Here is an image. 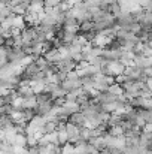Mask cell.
<instances>
[{
    "label": "cell",
    "instance_id": "cell-1",
    "mask_svg": "<svg viewBox=\"0 0 152 154\" xmlns=\"http://www.w3.org/2000/svg\"><path fill=\"white\" fill-rule=\"evenodd\" d=\"M87 121H88V120H87V117H85L82 112H76V114H73V115L69 117V123L78 126L79 129L85 127V126H87Z\"/></svg>",
    "mask_w": 152,
    "mask_h": 154
},
{
    "label": "cell",
    "instance_id": "cell-2",
    "mask_svg": "<svg viewBox=\"0 0 152 154\" xmlns=\"http://www.w3.org/2000/svg\"><path fill=\"white\" fill-rule=\"evenodd\" d=\"M134 64H136L139 69L145 70V69H148V67H151L152 66V58L151 57H146L145 54H142V55H136V57H134Z\"/></svg>",
    "mask_w": 152,
    "mask_h": 154
},
{
    "label": "cell",
    "instance_id": "cell-3",
    "mask_svg": "<svg viewBox=\"0 0 152 154\" xmlns=\"http://www.w3.org/2000/svg\"><path fill=\"white\" fill-rule=\"evenodd\" d=\"M110 136L113 138H121V136H125V130L121 127V126H113V127H109V132H107Z\"/></svg>",
    "mask_w": 152,
    "mask_h": 154
},
{
    "label": "cell",
    "instance_id": "cell-4",
    "mask_svg": "<svg viewBox=\"0 0 152 154\" xmlns=\"http://www.w3.org/2000/svg\"><path fill=\"white\" fill-rule=\"evenodd\" d=\"M37 108V97L36 94L31 97H25L24 99V109H36Z\"/></svg>",
    "mask_w": 152,
    "mask_h": 154
},
{
    "label": "cell",
    "instance_id": "cell-5",
    "mask_svg": "<svg viewBox=\"0 0 152 154\" xmlns=\"http://www.w3.org/2000/svg\"><path fill=\"white\" fill-rule=\"evenodd\" d=\"M109 91H110L112 94H115V96H122V94H125L122 85H121V84H116V82H115L113 85L109 87Z\"/></svg>",
    "mask_w": 152,
    "mask_h": 154
},
{
    "label": "cell",
    "instance_id": "cell-6",
    "mask_svg": "<svg viewBox=\"0 0 152 154\" xmlns=\"http://www.w3.org/2000/svg\"><path fill=\"white\" fill-rule=\"evenodd\" d=\"M16 147H24V148H28V141H27V135H18L16 139H15V144Z\"/></svg>",
    "mask_w": 152,
    "mask_h": 154
},
{
    "label": "cell",
    "instance_id": "cell-7",
    "mask_svg": "<svg viewBox=\"0 0 152 154\" xmlns=\"http://www.w3.org/2000/svg\"><path fill=\"white\" fill-rule=\"evenodd\" d=\"M34 61L37 63V66L40 67V70H46V69H48V67L51 66V63L48 61V60H46V58H45V55L39 57V58H37V60H34Z\"/></svg>",
    "mask_w": 152,
    "mask_h": 154
},
{
    "label": "cell",
    "instance_id": "cell-8",
    "mask_svg": "<svg viewBox=\"0 0 152 154\" xmlns=\"http://www.w3.org/2000/svg\"><path fill=\"white\" fill-rule=\"evenodd\" d=\"M139 114L143 117V120L146 121V124H148V123H152V111L151 109H140V108H139Z\"/></svg>",
    "mask_w": 152,
    "mask_h": 154
},
{
    "label": "cell",
    "instance_id": "cell-9",
    "mask_svg": "<svg viewBox=\"0 0 152 154\" xmlns=\"http://www.w3.org/2000/svg\"><path fill=\"white\" fill-rule=\"evenodd\" d=\"M75 150H76V145L67 142L66 145L61 147V154H75Z\"/></svg>",
    "mask_w": 152,
    "mask_h": 154
},
{
    "label": "cell",
    "instance_id": "cell-10",
    "mask_svg": "<svg viewBox=\"0 0 152 154\" xmlns=\"http://www.w3.org/2000/svg\"><path fill=\"white\" fill-rule=\"evenodd\" d=\"M121 14H122V9H121L119 3H118V2H116V3H113V5H112V8H110V15H113L115 18H118Z\"/></svg>",
    "mask_w": 152,
    "mask_h": 154
},
{
    "label": "cell",
    "instance_id": "cell-11",
    "mask_svg": "<svg viewBox=\"0 0 152 154\" xmlns=\"http://www.w3.org/2000/svg\"><path fill=\"white\" fill-rule=\"evenodd\" d=\"M60 5L58 0H45V8H57Z\"/></svg>",
    "mask_w": 152,
    "mask_h": 154
},
{
    "label": "cell",
    "instance_id": "cell-12",
    "mask_svg": "<svg viewBox=\"0 0 152 154\" xmlns=\"http://www.w3.org/2000/svg\"><path fill=\"white\" fill-rule=\"evenodd\" d=\"M145 132H149V133H152V123H148L146 126H145V129H143Z\"/></svg>",
    "mask_w": 152,
    "mask_h": 154
},
{
    "label": "cell",
    "instance_id": "cell-13",
    "mask_svg": "<svg viewBox=\"0 0 152 154\" xmlns=\"http://www.w3.org/2000/svg\"><path fill=\"white\" fill-rule=\"evenodd\" d=\"M149 109H151V111H152V105H151V108H149Z\"/></svg>",
    "mask_w": 152,
    "mask_h": 154
}]
</instances>
